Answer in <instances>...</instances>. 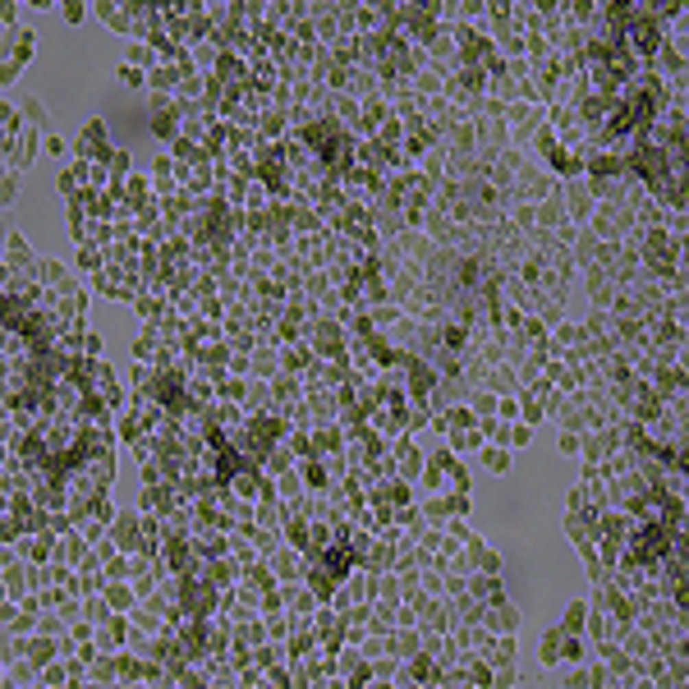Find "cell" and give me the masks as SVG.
Instances as JSON below:
<instances>
[{
	"label": "cell",
	"mask_w": 689,
	"mask_h": 689,
	"mask_svg": "<svg viewBox=\"0 0 689 689\" xmlns=\"http://www.w3.org/2000/svg\"><path fill=\"white\" fill-rule=\"evenodd\" d=\"M561 643H566V629H547V634H542V666H556V662H561Z\"/></svg>",
	"instance_id": "6da1fadb"
},
{
	"label": "cell",
	"mask_w": 689,
	"mask_h": 689,
	"mask_svg": "<svg viewBox=\"0 0 689 689\" xmlns=\"http://www.w3.org/2000/svg\"><path fill=\"white\" fill-rule=\"evenodd\" d=\"M529 442H533L529 423H515V428H505V446H529Z\"/></svg>",
	"instance_id": "277c9868"
},
{
	"label": "cell",
	"mask_w": 689,
	"mask_h": 689,
	"mask_svg": "<svg viewBox=\"0 0 689 689\" xmlns=\"http://www.w3.org/2000/svg\"><path fill=\"white\" fill-rule=\"evenodd\" d=\"M483 570L496 575V570H501V556H496V551H483Z\"/></svg>",
	"instance_id": "52a82bcc"
},
{
	"label": "cell",
	"mask_w": 689,
	"mask_h": 689,
	"mask_svg": "<svg viewBox=\"0 0 689 689\" xmlns=\"http://www.w3.org/2000/svg\"><path fill=\"white\" fill-rule=\"evenodd\" d=\"M483 464H487V474H505V469H510V455L496 450V446H487V450H483Z\"/></svg>",
	"instance_id": "3957f363"
},
{
	"label": "cell",
	"mask_w": 689,
	"mask_h": 689,
	"mask_svg": "<svg viewBox=\"0 0 689 689\" xmlns=\"http://www.w3.org/2000/svg\"><path fill=\"white\" fill-rule=\"evenodd\" d=\"M561 657H570V662H583V643H579V639H570V643H566V653H561Z\"/></svg>",
	"instance_id": "5b68a950"
},
{
	"label": "cell",
	"mask_w": 689,
	"mask_h": 689,
	"mask_svg": "<svg viewBox=\"0 0 689 689\" xmlns=\"http://www.w3.org/2000/svg\"><path fill=\"white\" fill-rule=\"evenodd\" d=\"M583 685H588V671H570L566 675V689H583Z\"/></svg>",
	"instance_id": "8992f818"
},
{
	"label": "cell",
	"mask_w": 689,
	"mask_h": 689,
	"mask_svg": "<svg viewBox=\"0 0 689 689\" xmlns=\"http://www.w3.org/2000/svg\"><path fill=\"white\" fill-rule=\"evenodd\" d=\"M583 625H588V602H570V607H566V625H561V629L575 634V629H583Z\"/></svg>",
	"instance_id": "7a4b0ae2"
}]
</instances>
